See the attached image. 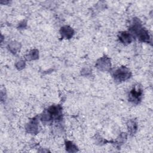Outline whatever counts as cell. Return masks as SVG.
Instances as JSON below:
<instances>
[{
	"label": "cell",
	"instance_id": "cell-1",
	"mask_svg": "<svg viewBox=\"0 0 153 153\" xmlns=\"http://www.w3.org/2000/svg\"><path fill=\"white\" fill-rule=\"evenodd\" d=\"M62 117V108L59 105H53L50 106L47 112L43 114L41 117L42 121H50L52 118L60 119Z\"/></svg>",
	"mask_w": 153,
	"mask_h": 153
},
{
	"label": "cell",
	"instance_id": "cell-2",
	"mask_svg": "<svg viewBox=\"0 0 153 153\" xmlns=\"http://www.w3.org/2000/svg\"><path fill=\"white\" fill-rule=\"evenodd\" d=\"M131 76L130 70L125 67L121 66L116 69L113 73V77L114 80L117 82H122L128 79Z\"/></svg>",
	"mask_w": 153,
	"mask_h": 153
},
{
	"label": "cell",
	"instance_id": "cell-3",
	"mask_svg": "<svg viewBox=\"0 0 153 153\" xmlns=\"http://www.w3.org/2000/svg\"><path fill=\"white\" fill-rule=\"evenodd\" d=\"M142 90L140 87L133 88L129 93L128 100L134 104L139 103L142 97Z\"/></svg>",
	"mask_w": 153,
	"mask_h": 153
},
{
	"label": "cell",
	"instance_id": "cell-4",
	"mask_svg": "<svg viewBox=\"0 0 153 153\" xmlns=\"http://www.w3.org/2000/svg\"><path fill=\"white\" fill-rule=\"evenodd\" d=\"M111 65L110 59L106 56L100 58L96 63V68L102 71L109 70L111 68Z\"/></svg>",
	"mask_w": 153,
	"mask_h": 153
},
{
	"label": "cell",
	"instance_id": "cell-5",
	"mask_svg": "<svg viewBox=\"0 0 153 153\" xmlns=\"http://www.w3.org/2000/svg\"><path fill=\"white\" fill-rule=\"evenodd\" d=\"M120 41L124 45L130 44L132 41V36L130 33L127 32H121L118 35Z\"/></svg>",
	"mask_w": 153,
	"mask_h": 153
},
{
	"label": "cell",
	"instance_id": "cell-6",
	"mask_svg": "<svg viewBox=\"0 0 153 153\" xmlns=\"http://www.w3.org/2000/svg\"><path fill=\"white\" fill-rule=\"evenodd\" d=\"M60 34L63 38L70 39L74 35V30L68 26H65L60 29Z\"/></svg>",
	"mask_w": 153,
	"mask_h": 153
},
{
	"label": "cell",
	"instance_id": "cell-7",
	"mask_svg": "<svg viewBox=\"0 0 153 153\" xmlns=\"http://www.w3.org/2000/svg\"><path fill=\"white\" fill-rule=\"evenodd\" d=\"M128 129L131 134H134L137 130V123L134 120H130L127 124Z\"/></svg>",
	"mask_w": 153,
	"mask_h": 153
},
{
	"label": "cell",
	"instance_id": "cell-8",
	"mask_svg": "<svg viewBox=\"0 0 153 153\" xmlns=\"http://www.w3.org/2000/svg\"><path fill=\"white\" fill-rule=\"evenodd\" d=\"M27 130L28 131V132L29 133H35V131L37 130V123L36 122L35 120H33L32 121H30L27 127H26Z\"/></svg>",
	"mask_w": 153,
	"mask_h": 153
},
{
	"label": "cell",
	"instance_id": "cell-9",
	"mask_svg": "<svg viewBox=\"0 0 153 153\" xmlns=\"http://www.w3.org/2000/svg\"><path fill=\"white\" fill-rule=\"evenodd\" d=\"M66 150L68 152H76L77 151V147L71 142L67 141L66 142Z\"/></svg>",
	"mask_w": 153,
	"mask_h": 153
},
{
	"label": "cell",
	"instance_id": "cell-10",
	"mask_svg": "<svg viewBox=\"0 0 153 153\" xmlns=\"http://www.w3.org/2000/svg\"><path fill=\"white\" fill-rule=\"evenodd\" d=\"M38 56H39V55H38V50H32V51L29 53V55H28L29 58H28L27 59H28V60H29H29H35V59H38Z\"/></svg>",
	"mask_w": 153,
	"mask_h": 153
}]
</instances>
